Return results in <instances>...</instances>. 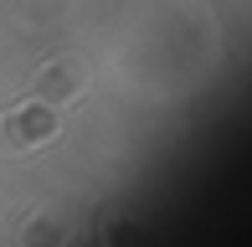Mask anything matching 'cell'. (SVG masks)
Instances as JSON below:
<instances>
[{
	"instance_id": "cell-1",
	"label": "cell",
	"mask_w": 252,
	"mask_h": 247,
	"mask_svg": "<svg viewBox=\"0 0 252 247\" xmlns=\"http://www.w3.org/2000/svg\"><path fill=\"white\" fill-rule=\"evenodd\" d=\"M57 129V114H47V108H26V114H16V119H5V139L10 144H36V139H47V134Z\"/></svg>"
}]
</instances>
